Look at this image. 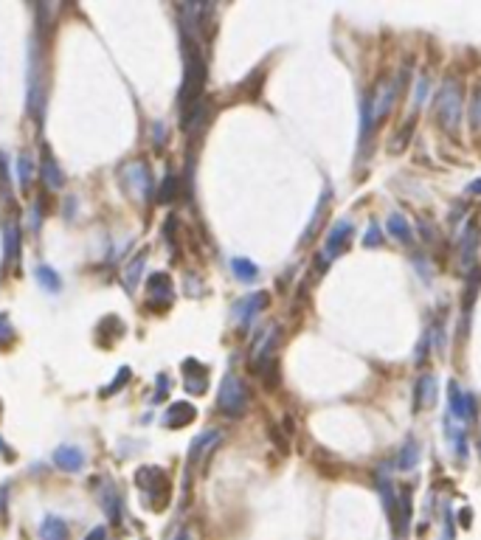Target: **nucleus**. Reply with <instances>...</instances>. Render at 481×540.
Here are the masks:
<instances>
[{
  "label": "nucleus",
  "mask_w": 481,
  "mask_h": 540,
  "mask_svg": "<svg viewBox=\"0 0 481 540\" xmlns=\"http://www.w3.org/2000/svg\"><path fill=\"white\" fill-rule=\"evenodd\" d=\"M15 166H17V183H20V191H29L31 177H34V164H31V155H29V152H20Z\"/></svg>",
  "instance_id": "bb28decb"
},
{
  "label": "nucleus",
  "mask_w": 481,
  "mask_h": 540,
  "mask_svg": "<svg viewBox=\"0 0 481 540\" xmlns=\"http://www.w3.org/2000/svg\"><path fill=\"white\" fill-rule=\"evenodd\" d=\"M434 116L448 132L459 129V121H462V82L456 77H448L439 85V90L434 96Z\"/></svg>",
  "instance_id": "20e7f679"
},
{
  "label": "nucleus",
  "mask_w": 481,
  "mask_h": 540,
  "mask_svg": "<svg viewBox=\"0 0 481 540\" xmlns=\"http://www.w3.org/2000/svg\"><path fill=\"white\" fill-rule=\"evenodd\" d=\"M178 189H180V177H175L172 172L161 180V189H158V202H164V206H169V202L178 200Z\"/></svg>",
  "instance_id": "cd10ccee"
},
{
  "label": "nucleus",
  "mask_w": 481,
  "mask_h": 540,
  "mask_svg": "<svg viewBox=\"0 0 481 540\" xmlns=\"http://www.w3.org/2000/svg\"><path fill=\"white\" fill-rule=\"evenodd\" d=\"M121 183L124 189L132 194V197H139V200H150L152 194V175H150V166L144 161H129L121 166Z\"/></svg>",
  "instance_id": "0eeeda50"
},
{
  "label": "nucleus",
  "mask_w": 481,
  "mask_h": 540,
  "mask_svg": "<svg viewBox=\"0 0 481 540\" xmlns=\"http://www.w3.org/2000/svg\"><path fill=\"white\" fill-rule=\"evenodd\" d=\"M478 223L470 220L464 225V231L459 234V259H462V267L464 270H475V253H478Z\"/></svg>",
  "instance_id": "f8f14e48"
},
{
  "label": "nucleus",
  "mask_w": 481,
  "mask_h": 540,
  "mask_svg": "<svg viewBox=\"0 0 481 540\" xmlns=\"http://www.w3.org/2000/svg\"><path fill=\"white\" fill-rule=\"evenodd\" d=\"M3 264H12L20 259V245H23V228H20V220L15 217H6L3 220Z\"/></svg>",
  "instance_id": "9d476101"
},
{
  "label": "nucleus",
  "mask_w": 481,
  "mask_h": 540,
  "mask_svg": "<svg viewBox=\"0 0 481 540\" xmlns=\"http://www.w3.org/2000/svg\"><path fill=\"white\" fill-rule=\"evenodd\" d=\"M386 231H388L391 239H397V242H402V245H411V242H414V228H411V223H408L405 214H400V212H391V214H388Z\"/></svg>",
  "instance_id": "5701e85b"
},
{
  "label": "nucleus",
  "mask_w": 481,
  "mask_h": 540,
  "mask_svg": "<svg viewBox=\"0 0 481 540\" xmlns=\"http://www.w3.org/2000/svg\"><path fill=\"white\" fill-rule=\"evenodd\" d=\"M135 484H139V490L147 495L150 509H164L169 504L172 484H169L166 472L161 467H139V472H135Z\"/></svg>",
  "instance_id": "39448f33"
},
{
  "label": "nucleus",
  "mask_w": 481,
  "mask_h": 540,
  "mask_svg": "<svg viewBox=\"0 0 481 540\" xmlns=\"http://www.w3.org/2000/svg\"><path fill=\"white\" fill-rule=\"evenodd\" d=\"M6 504H9V482L0 484V521H6Z\"/></svg>",
  "instance_id": "c9c22d12"
},
{
  "label": "nucleus",
  "mask_w": 481,
  "mask_h": 540,
  "mask_svg": "<svg viewBox=\"0 0 481 540\" xmlns=\"http://www.w3.org/2000/svg\"><path fill=\"white\" fill-rule=\"evenodd\" d=\"M420 464V442L417 439H408L405 447L400 450V467L402 470H414Z\"/></svg>",
  "instance_id": "c85d7f7f"
},
{
  "label": "nucleus",
  "mask_w": 481,
  "mask_h": 540,
  "mask_svg": "<svg viewBox=\"0 0 481 540\" xmlns=\"http://www.w3.org/2000/svg\"><path fill=\"white\" fill-rule=\"evenodd\" d=\"M26 113L40 124L45 107V59L37 42L29 48V71H26Z\"/></svg>",
  "instance_id": "f03ea898"
},
{
  "label": "nucleus",
  "mask_w": 481,
  "mask_h": 540,
  "mask_svg": "<svg viewBox=\"0 0 481 540\" xmlns=\"http://www.w3.org/2000/svg\"><path fill=\"white\" fill-rule=\"evenodd\" d=\"M54 464H56L59 470H65V472H82L85 464H88V456H85V450L77 447V445H59V447L54 450Z\"/></svg>",
  "instance_id": "ddd939ff"
},
{
  "label": "nucleus",
  "mask_w": 481,
  "mask_h": 540,
  "mask_svg": "<svg viewBox=\"0 0 481 540\" xmlns=\"http://www.w3.org/2000/svg\"><path fill=\"white\" fill-rule=\"evenodd\" d=\"M400 88H402V77H394V79L391 77H383L374 85V90L366 99V116H363V132L366 135L391 113V107H394V102L400 96Z\"/></svg>",
  "instance_id": "7ed1b4c3"
},
{
  "label": "nucleus",
  "mask_w": 481,
  "mask_h": 540,
  "mask_svg": "<svg viewBox=\"0 0 481 540\" xmlns=\"http://www.w3.org/2000/svg\"><path fill=\"white\" fill-rule=\"evenodd\" d=\"M428 88H431V79L423 74V77L417 79V85H414V110L423 107V102H425V96H428Z\"/></svg>",
  "instance_id": "72a5a7b5"
},
{
  "label": "nucleus",
  "mask_w": 481,
  "mask_h": 540,
  "mask_svg": "<svg viewBox=\"0 0 481 540\" xmlns=\"http://www.w3.org/2000/svg\"><path fill=\"white\" fill-rule=\"evenodd\" d=\"M197 417V408L191 402H172L169 408H166V417H164V425L166 428H183L189 422H194Z\"/></svg>",
  "instance_id": "412c9836"
},
{
  "label": "nucleus",
  "mask_w": 481,
  "mask_h": 540,
  "mask_svg": "<svg viewBox=\"0 0 481 540\" xmlns=\"http://www.w3.org/2000/svg\"><path fill=\"white\" fill-rule=\"evenodd\" d=\"M470 127H473V132H478L481 129V88H475L473 90V96H470Z\"/></svg>",
  "instance_id": "2f4dec72"
},
{
  "label": "nucleus",
  "mask_w": 481,
  "mask_h": 540,
  "mask_svg": "<svg viewBox=\"0 0 481 540\" xmlns=\"http://www.w3.org/2000/svg\"><path fill=\"white\" fill-rule=\"evenodd\" d=\"M349 237H352V223L349 220H338L335 225H332V231L326 234V242H324V251H321V256H318V267L324 264H329L343 248H347V242H349Z\"/></svg>",
  "instance_id": "6e6552de"
},
{
  "label": "nucleus",
  "mask_w": 481,
  "mask_h": 540,
  "mask_svg": "<svg viewBox=\"0 0 481 540\" xmlns=\"http://www.w3.org/2000/svg\"><path fill=\"white\" fill-rule=\"evenodd\" d=\"M0 200H12V180H9V164H6V155L0 152Z\"/></svg>",
  "instance_id": "c756f323"
},
{
  "label": "nucleus",
  "mask_w": 481,
  "mask_h": 540,
  "mask_svg": "<svg viewBox=\"0 0 481 540\" xmlns=\"http://www.w3.org/2000/svg\"><path fill=\"white\" fill-rule=\"evenodd\" d=\"M37 532H40V540H68L71 537V526H68V521L59 515H45L40 521Z\"/></svg>",
  "instance_id": "aec40b11"
},
{
  "label": "nucleus",
  "mask_w": 481,
  "mask_h": 540,
  "mask_svg": "<svg viewBox=\"0 0 481 540\" xmlns=\"http://www.w3.org/2000/svg\"><path fill=\"white\" fill-rule=\"evenodd\" d=\"M129 377H132V369H129V366H121V369H118V374L113 377V383H110L107 388H102V397H110V394H118V391H121V388L127 386V380H129Z\"/></svg>",
  "instance_id": "7c9ffc66"
},
{
  "label": "nucleus",
  "mask_w": 481,
  "mask_h": 540,
  "mask_svg": "<svg viewBox=\"0 0 481 540\" xmlns=\"http://www.w3.org/2000/svg\"><path fill=\"white\" fill-rule=\"evenodd\" d=\"M99 504H102V509H104V515L113 521V523H121V495H118V490H116V484L110 482V479H102L99 482Z\"/></svg>",
  "instance_id": "f3484780"
},
{
  "label": "nucleus",
  "mask_w": 481,
  "mask_h": 540,
  "mask_svg": "<svg viewBox=\"0 0 481 540\" xmlns=\"http://www.w3.org/2000/svg\"><path fill=\"white\" fill-rule=\"evenodd\" d=\"M147 293H150V301L155 307H169L172 304V296H175V285H172L169 273H164V270L152 273L147 279Z\"/></svg>",
  "instance_id": "4468645a"
},
{
  "label": "nucleus",
  "mask_w": 481,
  "mask_h": 540,
  "mask_svg": "<svg viewBox=\"0 0 481 540\" xmlns=\"http://www.w3.org/2000/svg\"><path fill=\"white\" fill-rule=\"evenodd\" d=\"M85 540H107V529L104 526H96V529H90L88 532V537Z\"/></svg>",
  "instance_id": "e433bc0d"
},
{
  "label": "nucleus",
  "mask_w": 481,
  "mask_h": 540,
  "mask_svg": "<svg viewBox=\"0 0 481 540\" xmlns=\"http://www.w3.org/2000/svg\"><path fill=\"white\" fill-rule=\"evenodd\" d=\"M436 405V377L434 374H423L414 383V411H425Z\"/></svg>",
  "instance_id": "a211bd4d"
},
{
  "label": "nucleus",
  "mask_w": 481,
  "mask_h": 540,
  "mask_svg": "<svg viewBox=\"0 0 481 540\" xmlns=\"http://www.w3.org/2000/svg\"><path fill=\"white\" fill-rule=\"evenodd\" d=\"M231 270H234V276H237L239 282H253V279L259 276V267H256L251 259H245V256H234V259H231Z\"/></svg>",
  "instance_id": "a878e982"
},
{
  "label": "nucleus",
  "mask_w": 481,
  "mask_h": 540,
  "mask_svg": "<svg viewBox=\"0 0 481 540\" xmlns=\"http://www.w3.org/2000/svg\"><path fill=\"white\" fill-rule=\"evenodd\" d=\"M183 380H186V388L191 394H203L205 383H209V369L200 366V360H194V358H186L183 360Z\"/></svg>",
  "instance_id": "6ab92c4d"
},
{
  "label": "nucleus",
  "mask_w": 481,
  "mask_h": 540,
  "mask_svg": "<svg viewBox=\"0 0 481 540\" xmlns=\"http://www.w3.org/2000/svg\"><path fill=\"white\" fill-rule=\"evenodd\" d=\"M15 338H17V335H15V326H12L9 315L0 312V347H12Z\"/></svg>",
  "instance_id": "473e14b6"
},
{
  "label": "nucleus",
  "mask_w": 481,
  "mask_h": 540,
  "mask_svg": "<svg viewBox=\"0 0 481 540\" xmlns=\"http://www.w3.org/2000/svg\"><path fill=\"white\" fill-rule=\"evenodd\" d=\"M265 307H267V293H251L234 304V321L239 326H248Z\"/></svg>",
  "instance_id": "2eb2a0df"
},
{
  "label": "nucleus",
  "mask_w": 481,
  "mask_h": 540,
  "mask_svg": "<svg viewBox=\"0 0 481 540\" xmlns=\"http://www.w3.org/2000/svg\"><path fill=\"white\" fill-rule=\"evenodd\" d=\"M183 62H186V71H183V85H180V107H191L203 99V88H205V56L200 51V45L194 42V34H186L183 31Z\"/></svg>",
  "instance_id": "f257e3e1"
},
{
  "label": "nucleus",
  "mask_w": 481,
  "mask_h": 540,
  "mask_svg": "<svg viewBox=\"0 0 481 540\" xmlns=\"http://www.w3.org/2000/svg\"><path fill=\"white\" fill-rule=\"evenodd\" d=\"M31 231H34V234L40 231V206L31 209Z\"/></svg>",
  "instance_id": "4c0bfd02"
},
{
  "label": "nucleus",
  "mask_w": 481,
  "mask_h": 540,
  "mask_svg": "<svg viewBox=\"0 0 481 540\" xmlns=\"http://www.w3.org/2000/svg\"><path fill=\"white\" fill-rule=\"evenodd\" d=\"M448 402H450V417L456 422H467L475 417V397L470 391H464L459 383H450L448 386Z\"/></svg>",
  "instance_id": "1a4fd4ad"
},
{
  "label": "nucleus",
  "mask_w": 481,
  "mask_h": 540,
  "mask_svg": "<svg viewBox=\"0 0 481 540\" xmlns=\"http://www.w3.org/2000/svg\"><path fill=\"white\" fill-rule=\"evenodd\" d=\"M220 439H223V431H217V428L203 431L200 436H194V442L189 445V464H191V467L200 464L205 456H209V453L220 445Z\"/></svg>",
  "instance_id": "dca6fc26"
},
{
  "label": "nucleus",
  "mask_w": 481,
  "mask_h": 540,
  "mask_svg": "<svg viewBox=\"0 0 481 540\" xmlns=\"http://www.w3.org/2000/svg\"><path fill=\"white\" fill-rule=\"evenodd\" d=\"M467 191H470V194H481V177H478L475 183H470V186H467Z\"/></svg>",
  "instance_id": "ea45409f"
},
{
  "label": "nucleus",
  "mask_w": 481,
  "mask_h": 540,
  "mask_svg": "<svg viewBox=\"0 0 481 540\" xmlns=\"http://www.w3.org/2000/svg\"><path fill=\"white\" fill-rule=\"evenodd\" d=\"M363 245H366V248H380V245H383V231H380V225H377V223H372V225L366 228V234H363Z\"/></svg>",
  "instance_id": "f704fd0d"
},
{
  "label": "nucleus",
  "mask_w": 481,
  "mask_h": 540,
  "mask_svg": "<svg viewBox=\"0 0 481 540\" xmlns=\"http://www.w3.org/2000/svg\"><path fill=\"white\" fill-rule=\"evenodd\" d=\"M248 405H251V394L245 388V383L237 377V374H226L223 383H220V391H217V408L220 414L237 420L248 411Z\"/></svg>",
  "instance_id": "423d86ee"
},
{
  "label": "nucleus",
  "mask_w": 481,
  "mask_h": 540,
  "mask_svg": "<svg viewBox=\"0 0 481 540\" xmlns=\"http://www.w3.org/2000/svg\"><path fill=\"white\" fill-rule=\"evenodd\" d=\"M169 540H194V537H191V532H189V529H180V532H178V534H172Z\"/></svg>",
  "instance_id": "58836bf2"
},
{
  "label": "nucleus",
  "mask_w": 481,
  "mask_h": 540,
  "mask_svg": "<svg viewBox=\"0 0 481 540\" xmlns=\"http://www.w3.org/2000/svg\"><path fill=\"white\" fill-rule=\"evenodd\" d=\"M144 264H147V251H141L139 256H135L127 264V270H124V285H127V290H135V285H139V279L144 273Z\"/></svg>",
  "instance_id": "393cba45"
},
{
  "label": "nucleus",
  "mask_w": 481,
  "mask_h": 540,
  "mask_svg": "<svg viewBox=\"0 0 481 540\" xmlns=\"http://www.w3.org/2000/svg\"><path fill=\"white\" fill-rule=\"evenodd\" d=\"M34 279H37V285H40L45 293H51V296H56V293L62 290V276L56 273L51 264H37Z\"/></svg>",
  "instance_id": "b1692460"
},
{
  "label": "nucleus",
  "mask_w": 481,
  "mask_h": 540,
  "mask_svg": "<svg viewBox=\"0 0 481 540\" xmlns=\"http://www.w3.org/2000/svg\"><path fill=\"white\" fill-rule=\"evenodd\" d=\"M40 177H42V183H45V189H48V191H59V189H65V172L59 169V164H56V158H54V152H51V147H48V144H42Z\"/></svg>",
  "instance_id": "9b49d317"
},
{
  "label": "nucleus",
  "mask_w": 481,
  "mask_h": 540,
  "mask_svg": "<svg viewBox=\"0 0 481 540\" xmlns=\"http://www.w3.org/2000/svg\"><path fill=\"white\" fill-rule=\"evenodd\" d=\"M276 335H279V326H276V324H270V326L259 335V341L253 344V352H251V363H253V369L270 358V349H273V344H276Z\"/></svg>",
  "instance_id": "4be33fe9"
}]
</instances>
